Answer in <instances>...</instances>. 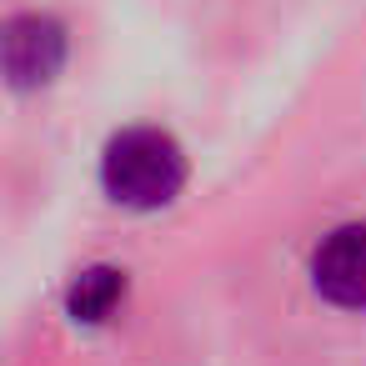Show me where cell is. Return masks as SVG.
Listing matches in <instances>:
<instances>
[{
  "label": "cell",
  "instance_id": "6da1fadb",
  "mask_svg": "<svg viewBox=\"0 0 366 366\" xmlns=\"http://www.w3.org/2000/svg\"><path fill=\"white\" fill-rule=\"evenodd\" d=\"M101 186L126 211H161L186 186V156L181 146L156 126H131L111 136L101 156Z\"/></svg>",
  "mask_w": 366,
  "mask_h": 366
},
{
  "label": "cell",
  "instance_id": "7a4b0ae2",
  "mask_svg": "<svg viewBox=\"0 0 366 366\" xmlns=\"http://www.w3.org/2000/svg\"><path fill=\"white\" fill-rule=\"evenodd\" d=\"M0 61H6V81L16 91L51 86L56 71L66 66V26L46 11L16 16L6 26V41H0Z\"/></svg>",
  "mask_w": 366,
  "mask_h": 366
},
{
  "label": "cell",
  "instance_id": "3957f363",
  "mask_svg": "<svg viewBox=\"0 0 366 366\" xmlns=\"http://www.w3.org/2000/svg\"><path fill=\"white\" fill-rule=\"evenodd\" d=\"M311 286L346 311H366V221H346L321 236L311 256Z\"/></svg>",
  "mask_w": 366,
  "mask_h": 366
},
{
  "label": "cell",
  "instance_id": "277c9868",
  "mask_svg": "<svg viewBox=\"0 0 366 366\" xmlns=\"http://www.w3.org/2000/svg\"><path fill=\"white\" fill-rule=\"evenodd\" d=\"M121 296H126V276H121L116 266H91V271H81V276L71 281L66 306H71L76 321L96 326V321H106V316L121 306Z\"/></svg>",
  "mask_w": 366,
  "mask_h": 366
}]
</instances>
